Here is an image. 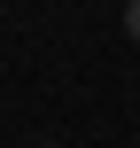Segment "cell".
Returning <instances> with one entry per match:
<instances>
[{
	"instance_id": "obj_1",
	"label": "cell",
	"mask_w": 140,
	"mask_h": 148,
	"mask_svg": "<svg viewBox=\"0 0 140 148\" xmlns=\"http://www.w3.org/2000/svg\"><path fill=\"white\" fill-rule=\"evenodd\" d=\"M125 31H132V39H140V0H132V8H125Z\"/></svg>"
}]
</instances>
